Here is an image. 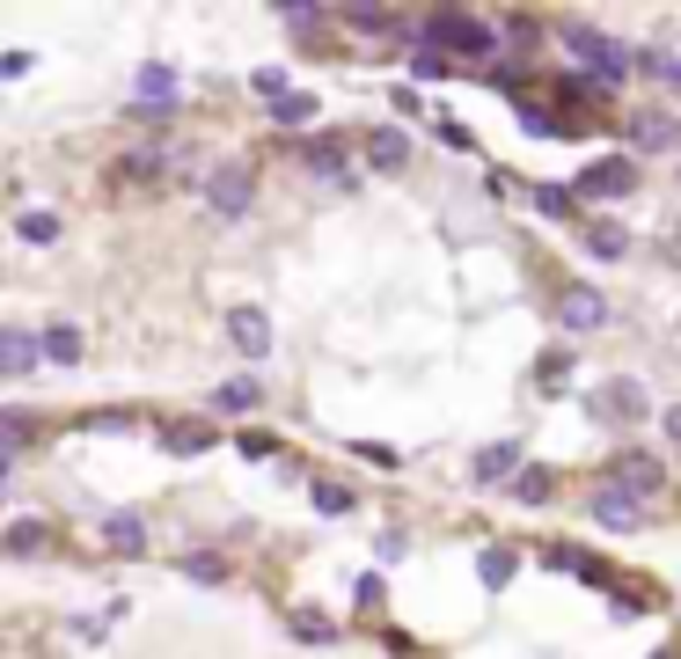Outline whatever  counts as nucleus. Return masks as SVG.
I'll list each match as a JSON object with an SVG mask.
<instances>
[{"label":"nucleus","instance_id":"nucleus-2","mask_svg":"<svg viewBox=\"0 0 681 659\" xmlns=\"http://www.w3.org/2000/svg\"><path fill=\"white\" fill-rule=\"evenodd\" d=\"M601 484L630 491V499H645V491H660V484H667V462H660V454H645V447H623V454H609Z\"/></svg>","mask_w":681,"mask_h":659},{"label":"nucleus","instance_id":"nucleus-26","mask_svg":"<svg viewBox=\"0 0 681 659\" xmlns=\"http://www.w3.org/2000/svg\"><path fill=\"white\" fill-rule=\"evenodd\" d=\"M176 572H184V579H198V587H220V579H227V564H220L213 550H198V557H184Z\"/></svg>","mask_w":681,"mask_h":659},{"label":"nucleus","instance_id":"nucleus-28","mask_svg":"<svg viewBox=\"0 0 681 659\" xmlns=\"http://www.w3.org/2000/svg\"><path fill=\"white\" fill-rule=\"evenodd\" d=\"M272 118H279V125H308V118H315V96H300V88H294V96H279V104H272Z\"/></svg>","mask_w":681,"mask_h":659},{"label":"nucleus","instance_id":"nucleus-32","mask_svg":"<svg viewBox=\"0 0 681 659\" xmlns=\"http://www.w3.org/2000/svg\"><path fill=\"white\" fill-rule=\"evenodd\" d=\"M315 513H352V491L345 484H315Z\"/></svg>","mask_w":681,"mask_h":659},{"label":"nucleus","instance_id":"nucleus-31","mask_svg":"<svg viewBox=\"0 0 681 659\" xmlns=\"http://www.w3.org/2000/svg\"><path fill=\"white\" fill-rule=\"evenodd\" d=\"M513 491H521L527 505H542V499H550V469H521V476H513Z\"/></svg>","mask_w":681,"mask_h":659},{"label":"nucleus","instance_id":"nucleus-19","mask_svg":"<svg viewBox=\"0 0 681 659\" xmlns=\"http://www.w3.org/2000/svg\"><path fill=\"white\" fill-rule=\"evenodd\" d=\"M513 462H521V447H513V440H506V447H484V454H476V484H506Z\"/></svg>","mask_w":681,"mask_h":659},{"label":"nucleus","instance_id":"nucleus-21","mask_svg":"<svg viewBox=\"0 0 681 659\" xmlns=\"http://www.w3.org/2000/svg\"><path fill=\"white\" fill-rule=\"evenodd\" d=\"M45 360H52V366H73V360H81V330H73V323H52V330H45Z\"/></svg>","mask_w":681,"mask_h":659},{"label":"nucleus","instance_id":"nucleus-15","mask_svg":"<svg viewBox=\"0 0 681 659\" xmlns=\"http://www.w3.org/2000/svg\"><path fill=\"white\" fill-rule=\"evenodd\" d=\"M630 139L660 155V147H674V139H681V125H674V118H660V110H645V118H630Z\"/></svg>","mask_w":681,"mask_h":659},{"label":"nucleus","instance_id":"nucleus-10","mask_svg":"<svg viewBox=\"0 0 681 659\" xmlns=\"http://www.w3.org/2000/svg\"><path fill=\"white\" fill-rule=\"evenodd\" d=\"M557 315H564V330H601V323H609V301H601L594 286H564Z\"/></svg>","mask_w":681,"mask_h":659},{"label":"nucleus","instance_id":"nucleus-14","mask_svg":"<svg viewBox=\"0 0 681 659\" xmlns=\"http://www.w3.org/2000/svg\"><path fill=\"white\" fill-rule=\"evenodd\" d=\"M103 542H110L118 557H140V550H147V528H140V513H110V521H103Z\"/></svg>","mask_w":681,"mask_h":659},{"label":"nucleus","instance_id":"nucleus-8","mask_svg":"<svg viewBox=\"0 0 681 659\" xmlns=\"http://www.w3.org/2000/svg\"><path fill=\"white\" fill-rule=\"evenodd\" d=\"M227 337H235L243 360H264V352H272V315H264L257 301H243V308H227Z\"/></svg>","mask_w":681,"mask_h":659},{"label":"nucleus","instance_id":"nucleus-6","mask_svg":"<svg viewBox=\"0 0 681 659\" xmlns=\"http://www.w3.org/2000/svg\"><path fill=\"white\" fill-rule=\"evenodd\" d=\"M249 191H257V176H249L243 161H220V169L206 176V198H213V213H227V220H235V213H249Z\"/></svg>","mask_w":681,"mask_h":659},{"label":"nucleus","instance_id":"nucleus-17","mask_svg":"<svg viewBox=\"0 0 681 659\" xmlns=\"http://www.w3.org/2000/svg\"><path fill=\"white\" fill-rule=\"evenodd\" d=\"M161 447H169V454H206L213 433L198 425V417H184V425H161Z\"/></svg>","mask_w":681,"mask_h":659},{"label":"nucleus","instance_id":"nucleus-13","mask_svg":"<svg viewBox=\"0 0 681 659\" xmlns=\"http://www.w3.org/2000/svg\"><path fill=\"white\" fill-rule=\"evenodd\" d=\"M579 243L594 249V257H601V264H615V257H630V235H623V227H609V220H586V227H579Z\"/></svg>","mask_w":681,"mask_h":659},{"label":"nucleus","instance_id":"nucleus-1","mask_svg":"<svg viewBox=\"0 0 681 659\" xmlns=\"http://www.w3.org/2000/svg\"><path fill=\"white\" fill-rule=\"evenodd\" d=\"M411 37H418V52H462V59H491L499 52V37H491V22L462 16V8H433L425 22H411Z\"/></svg>","mask_w":681,"mask_h":659},{"label":"nucleus","instance_id":"nucleus-37","mask_svg":"<svg viewBox=\"0 0 681 659\" xmlns=\"http://www.w3.org/2000/svg\"><path fill=\"white\" fill-rule=\"evenodd\" d=\"M674 249H681V235H674Z\"/></svg>","mask_w":681,"mask_h":659},{"label":"nucleus","instance_id":"nucleus-16","mask_svg":"<svg viewBox=\"0 0 681 659\" xmlns=\"http://www.w3.org/2000/svg\"><path fill=\"white\" fill-rule=\"evenodd\" d=\"M140 104L147 110H176V73L169 67H140Z\"/></svg>","mask_w":681,"mask_h":659},{"label":"nucleus","instance_id":"nucleus-29","mask_svg":"<svg viewBox=\"0 0 681 659\" xmlns=\"http://www.w3.org/2000/svg\"><path fill=\"white\" fill-rule=\"evenodd\" d=\"M535 213H550V220H564V213H572V191H557V184H535Z\"/></svg>","mask_w":681,"mask_h":659},{"label":"nucleus","instance_id":"nucleus-33","mask_svg":"<svg viewBox=\"0 0 681 659\" xmlns=\"http://www.w3.org/2000/svg\"><path fill=\"white\" fill-rule=\"evenodd\" d=\"M249 88H257V96H272V104H279V96H286V67H264V73H257V81H249Z\"/></svg>","mask_w":681,"mask_h":659},{"label":"nucleus","instance_id":"nucleus-36","mask_svg":"<svg viewBox=\"0 0 681 659\" xmlns=\"http://www.w3.org/2000/svg\"><path fill=\"white\" fill-rule=\"evenodd\" d=\"M667 440H674V447H681V403H674V411H667Z\"/></svg>","mask_w":681,"mask_h":659},{"label":"nucleus","instance_id":"nucleus-3","mask_svg":"<svg viewBox=\"0 0 681 659\" xmlns=\"http://www.w3.org/2000/svg\"><path fill=\"white\" fill-rule=\"evenodd\" d=\"M586 411H594L601 425H638V417H645V382L615 374V382H601L594 396H586Z\"/></svg>","mask_w":681,"mask_h":659},{"label":"nucleus","instance_id":"nucleus-30","mask_svg":"<svg viewBox=\"0 0 681 659\" xmlns=\"http://www.w3.org/2000/svg\"><path fill=\"white\" fill-rule=\"evenodd\" d=\"M564 374H572V352H564V345H557V352H542V366H535V382H542V388H557Z\"/></svg>","mask_w":681,"mask_h":659},{"label":"nucleus","instance_id":"nucleus-20","mask_svg":"<svg viewBox=\"0 0 681 659\" xmlns=\"http://www.w3.org/2000/svg\"><path fill=\"white\" fill-rule=\"evenodd\" d=\"M300 161H308V169H315V176H330V169H337V161H345V139H337V132H315V139H308V147H300Z\"/></svg>","mask_w":681,"mask_h":659},{"label":"nucleus","instance_id":"nucleus-11","mask_svg":"<svg viewBox=\"0 0 681 659\" xmlns=\"http://www.w3.org/2000/svg\"><path fill=\"white\" fill-rule=\"evenodd\" d=\"M37 345H45V337H30V330H0V374L22 382V374L37 366Z\"/></svg>","mask_w":681,"mask_h":659},{"label":"nucleus","instance_id":"nucleus-5","mask_svg":"<svg viewBox=\"0 0 681 659\" xmlns=\"http://www.w3.org/2000/svg\"><path fill=\"white\" fill-rule=\"evenodd\" d=\"M564 45H572V59H579V67H594V81H623V73H630L623 45H609L601 30H564Z\"/></svg>","mask_w":681,"mask_h":659},{"label":"nucleus","instance_id":"nucleus-12","mask_svg":"<svg viewBox=\"0 0 681 659\" xmlns=\"http://www.w3.org/2000/svg\"><path fill=\"white\" fill-rule=\"evenodd\" d=\"M367 161H374L382 176H396L403 161H411V139H403L396 125H374V132H367Z\"/></svg>","mask_w":681,"mask_h":659},{"label":"nucleus","instance_id":"nucleus-34","mask_svg":"<svg viewBox=\"0 0 681 659\" xmlns=\"http://www.w3.org/2000/svg\"><path fill=\"white\" fill-rule=\"evenodd\" d=\"M352 454H359V462H374V469H396V447H382V440H359Z\"/></svg>","mask_w":681,"mask_h":659},{"label":"nucleus","instance_id":"nucleus-7","mask_svg":"<svg viewBox=\"0 0 681 659\" xmlns=\"http://www.w3.org/2000/svg\"><path fill=\"white\" fill-rule=\"evenodd\" d=\"M630 191H638V161H623V155L579 169V198H630Z\"/></svg>","mask_w":681,"mask_h":659},{"label":"nucleus","instance_id":"nucleus-9","mask_svg":"<svg viewBox=\"0 0 681 659\" xmlns=\"http://www.w3.org/2000/svg\"><path fill=\"white\" fill-rule=\"evenodd\" d=\"M176 155H161V147H132V155L110 161V184H155V176H169Z\"/></svg>","mask_w":681,"mask_h":659},{"label":"nucleus","instance_id":"nucleus-18","mask_svg":"<svg viewBox=\"0 0 681 659\" xmlns=\"http://www.w3.org/2000/svg\"><path fill=\"white\" fill-rule=\"evenodd\" d=\"M45 550H52V528L45 521H16L8 528V557H45Z\"/></svg>","mask_w":681,"mask_h":659},{"label":"nucleus","instance_id":"nucleus-27","mask_svg":"<svg viewBox=\"0 0 681 659\" xmlns=\"http://www.w3.org/2000/svg\"><path fill=\"white\" fill-rule=\"evenodd\" d=\"M22 243H59V213H22Z\"/></svg>","mask_w":681,"mask_h":659},{"label":"nucleus","instance_id":"nucleus-35","mask_svg":"<svg viewBox=\"0 0 681 659\" xmlns=\"http://www.w3.org/2000/svg\"><path fill=\"white\" fill-rule=\"evenodd\" d=\"M88 425H96V433H125V425H132V411H96Z\"/></svg>","mask_w":681,"mask_h":659},{"label":"nucleus","instance_id":"nucleus-4","mask_svg":"<svg viewBox=\"0 0 681 659\" xmlns=\"http://www.w3.org/2000/svg\"><path fill=\"white\" fill-rule=\"evenodd\" d=\"M586 521H601L609 535H638V528H645V499H630V491H615V484H594Z\"/></svg>","mask_w":681,"mask_h":659},{"label":"nucleus","instance_id":"nucleus-25","mask_svg":"<svg viewBox=\"0 0 681 659\" xmlns=\"http://www.w3.org/2000/svg\"><path fill=\"white\" fill-rule=\"evenodd\" d=\"M213 411H220V417L257 411V382H227V388H213Z\"/></svg>","mask_w":681,"mask_h":659},{"label":"nucleus","instance_id":"nucleus-22","mask_svg":"<svg viewBox=\"0 0 681 659\" xmlns=\"http://www.w3.org/2000/svg\"><path fill=\"white\" fill-rule=\"evenodd\" d=\"M294 630H300V645H337V623L323 616V608H308V601L294 608Z\"/></svg>","mask_w":681,"mask_h":659},{"label":"nucleus","instance_id":"nucleus-23","mask_svg":"<svg viewBox=\"0 0 681 659\" xmlns=\"http://www.w3.org/2000/svg\"><path fill=\"white\" fill-rule=\"evenodd\" d=\"M352 30H359V37H396V30H411V22H403V16H388V8H352Z\"/></svg>","mask_w":681,"mask_h":659},{"label":"nucleus","instance_id":"nucleus-24","mask_svg":"<svg viewBox=\"0 0 681 659\" xmlns=\"http://www.w3.org/2000/svg\"><path fill=\"white\" fill-rule=\"evenodd\" d=\"M476 572H484V587H513V572H521V557H513V550H499V542H491V550L476 557Z\"/></svg>","mask_w":681,"mask_h":659}]
</instances>
